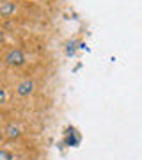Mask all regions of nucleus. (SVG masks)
I'll return each instance as SVG.
<instances>
[{
    "mask_svg": "<svg viewBox=\"0 0 142 160\" xmlns=\"http://www.w3.org/2000/svg\"><path fill=\"white\" fill-rule=\"evenodd\" d=\"M4 61H6V64H9V66H12V68H20V66L25 64V53H23L22 50L14 48V50H11L9 53H7Z\"/></svg>",
    "mask_w": 142,
    "mask_h": 160,
    "instance_id": "obj_1",
    "label": "nucleus"
},
{
    "mask_svg": "<svg viewBox=\"0 0 142 160\" xmlns=\"http://www.w3.org/2000/svg\"><path fill=\"white\" fill-rule=\"evenodd\" d=\"M32 91H34V82H32L30 78L22 80V82L18 84V87H16V92L20 94V96H28Z\"/></svg>",
    "mask_w": 142,
    "mask_h": 160,
    "instance_id": "obj_2",
    "label": "nucleus"
},
{
    "mask_svg": "<svg viewBox=\"0 0 142 160\" xmlns=\"http://www.w3.org/2000/svg\"><path fill=\"white\" fill-rule=\"evenodd\" d=\"M14 11H16V4H12V2H4V4H0V14H2V16L14 14Z\"/></svg>",
    "mask_w": 142,
    "mask_h": 160,
    "instance_id": "obj_3",
    "label": "nucleus"
},
{
    "mask_svg": "<svg viewBox=\"0 0 142 160\" xmlns=\"http://www.w3.org/2000/svg\"><path fill=\"white\" fill-rule=\"evenodd\" d=\"M6 132H7V137L9 139H18L20 137V128H18L16 125H9Z\"/></svg>",
    "mask_w": 142,
    "mask_h": 160,
    "instance_id": "obj_4",
    "label": "nucleus"
},
{
    "mask_svg": "<svg viewBox=\"0 0 142 160\" xmlns=\"http://www.w3.org/2000/svg\"><path fill=\"white\" fill-rule=\"evenodd\" d=\"M0 160H14L11 151H7V149H0Z\"/></svg>",
    "mask_w": 142,
    "mask_h": 160,
    "instance_id": "obj_5",
    "label": "nucleus"
},
{
    "mask_svg": "<svg viewBox=\"0 0 142 160\" xmlns=\"http://www.w3.org/2000/svg\"><path fill=\"white\" fill-rule=\"evenodd\" d=\"M6 100H7V92H6L4 87H0V105H2V103H6Z\"/></svg>",
    "mask_w": 142,
    "mask_h": 160,
    "instance_id": "obj_6",
    "label": "nucleus"
},
{
    "mask_svg": "<svg viewBox=\"0 0 142 160\" xmlns=\"http://www.w3.org/2000/svg\"><path fill=\"white\" fill-rule=\"evenodd\" d=\"M2 39H4V32L0 30V43H2Z\"/></svg>",
    "mask_w": 142,
    "mask_h": 160,
    "instance_id": "obj_7",
    "label": "nucleus"
},
{
    "mask_svg": "<svg viewBox=\"0 0 142 160\" xmlns=\"http://www.w3.org/2000/svg\"><path fill=\"white\" fill-rule=\"evenodd\" d=\"M0 139H2V133H0Z\"/></svg>",
    "mask_w": 142,
    "mask_h": 160,
    "instance_id": "obj_8",
    "label": "nucleus"
}]
</instances>
